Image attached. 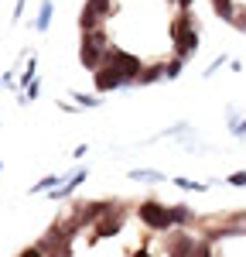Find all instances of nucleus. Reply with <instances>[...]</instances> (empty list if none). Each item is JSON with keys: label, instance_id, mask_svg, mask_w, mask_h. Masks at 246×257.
Returning <instances> with one entry per match:
<instances>
[{"label": "nucleus", "instance_id": "obj_2", "mask_svg": "<svg viewBox=\"0 0 246 257\" xmlns=\"http://www.w3.org/2000/svg\"><path fill=\"white\" fill-rule=\"evenodd\" d=\"M171 35H174V55L188 62V55L198 48V31L192 28V14H182V18L174 21Z\"/></svg>", "mask_w": 246, "mask_h": 257}, {"label": "nucleus", "instance_id": "obj_18", "mask_svg": "<svg viewBox=\"0 0 246 257\" xmlns=\"http://www.w3.org/2000/svg\"><path fill=\"white\" fill-rule=\"evenodd\" d=\"M182 65H184V59H178V55H174V59L168 62V65H164V72H168V79H174V76L182 72Z\"/></svg>", "mask_w": 246, "mask_h": 257}, {"label": "nucleus", "instance_id": "obj_8", "mask_svg": "<svg viewBox=\"0 0 246 257\" xmlns=\"http://www.w3.org/2000/svg\"><path fill=\"white\" fill-rule=\"evenodd\" d=\"M120 86H126V82H123L113 69H100V72H96V89H100V93H106V89H120Z\"/></svg>", "mask_w": 246, "mask_h": 257}, {"label": "nucleus", "instance_id": "obj_22", "mask_svg": "<svg viewBox=\"0 0 246 257\" xmlns=\"http://www.w3.org/2000/svg\"><path fill=\"white\" fill-rule=\"evenodd\" d=\"M18 257H44V254H41L38 247H28V250H20V254H18Z\"/></svg>", "mask_w": 246, "mask_h": 257}, {"label": "nucleus", "instance_id": "obj_24", "mask_svg": "<svg viewBox=\"0 0 246 257\" xmlns=\"http://www.w3.org/2000/svg\"><path fill=\"white\" fill-rule=\"evenodd\" d=\"M236 24H240V28H246V11H243V14H236Z\"/></svg>", "mask_w": 246, "mask_h": 257}, {"label": "nucleus", "instance_id": "obj_3", "mask_svg": "<svg viewBox=\"0 0 246 257\" xmlns=\"http://www.w3.org/2000/svg\"><path fill=\"white\" fill-rule=\"evenodd\" d=\"M110 52V45H106V35L102 31H92V35H86L82 38V48H79V59L86 69H96L100 72V65H102V55Z\"/></svg>", "mask_w": 246, "mask_h": 257}, {"label": "nucleus", "instance_id": "obj_15", "mask_svg": "<svg viewBox=\"0 0 246 257\" xmlns=\"http://www.w3.org/2000/svg\"><path fill=\"white\" fill-rule=\"evenodd\" d=\"M48 24H52V0H44L38 11V31H48Z\"/></svg>", "mask_w": 246, "mask_h": 257}, {"label": "nucleus", "instance_id": "obj_16", "mask_svg": "<svg viewBox=\"0 0 246 257\" xmlns=\"http://www.w3.org/2000/svg\"><path fill=\"white\" fill-rule=\"evenodd\" d=\"M34 76H38V65H34V62H28V69H24V76H20V89H24V93L34 86Z\"/></svg>", "mask_w": 246, "mask_h": 257}, {"label": "nucleus", "instance_id": "obj_1", "mask_svg": "<svg viewBox=\"0 0 246 257\" xmlns=\"http://www.w3.org/2000/svg\"><path fill=\"white\" fill-rule=\"evenodd\" d=\"M100 69H113L123 82H137V79H140V72H144L140 62L134 59V55H126V52H120L116 45H110V52L102 55V65H100Z\"/></svg>", "mask_w": 246, "mask_h": 257}, {"label": "nucleus", "instance_id": "obj_20", "mask_svg": "<svg viewBox=\"0 0 246 257\" xmlns=\"http://www.w3.org/2000/svg\"><path fill=\"white\" fill-rule=\"evenodd\" d=\"M226 182H229L232 189H246V172H232V175L226 178Z\"/></svg>", "mask_w": 246, "mask_h": 257}, {"label": "nucleus", "instance_id": "obj_11", "mask_svg": "<svg viewBox=\"0 0 246 257\" xmlns=\"http://www.w3.org/2000/svg\"><path fill=\"white\" fill-rule=\"evenodd\" d=\"M126 178H134V182H161L164 175L158 172V168H134Z\"/></svg>", "mask_w": 246, "mask_h": 257}, {"label": "nucleus", "instance_id": "obj_21", "mask_svg": "<svg viewBox=\"0 0 246 257\" xmlns=\"http://www.w3.org/2000/svg\"><path fill=\"white\" fill-rule=\"evenodd\" d=\"M222 62H226V55H219V59L212 62V65H208V69H205V79H208V76H212V72H216V69H219V65H222Z\"/></svg>", "mask_w": 246, "mask_h": 257}, {"label": "nucleus", "instance_id": "obj_7", "mask_svg": "<svg viewBox=\"0 0 246 257\" xmlns=\"http://www.w3.org/2000/svg\"><path fill=\"white\" fill-rule=\"evenodd\" d=\"M120 226H123V209L120 206H116V209H113V213H110V216H102L100 223H96V226H92V243H96V240L100 237H116V233H120Z\"/></svg>", "mask_w": 246, "mask_h": 257}, {"label": "nucleus", "instance_id": "obj_25", "mask_svg": "<svg viewBox=\"0 0 246 257\" xmlns=\"http://www.w3.org/2000/svg\"><path fill=\"white\" fill-rule=\"evenodd\" d=\"M134 257H150V254H147V250H137V254H134Z\"/></svg>", "mask_w": 246, "mask_h": 257}, {"label": "nucleus", "instance_id": "obj_26", "mask_svg": "<svg viewBox=\"0 0 246 257\" xmlns=\"http://www.w3.org/2000/svg\"><path fill=\"white\" fill-rule=\"evenodd\" d=\"M0 172H4V165H0Z\"/></svg>", "mask_w": 246, "mask_h": 257}, {"label": "nucleus", "instance_id": "obj_19", "mask_svg": "<svg viewBox=\"0 0 246 257\" xmlns=\"http://www.w3.org/2000/svg\"><path fill=\"white\" fill-rule=\"evenodd\" d=\"M76 103H79V106H102V96H86V93H76Z\"/></svg>", "mask_w": 246, "mask_h": 257}, {"label": "nucleus", "instance_id": "obj_4", "mask_svg": "<svg viewBox=\"0 0 246 257\" xmlns=\"http://www.w3.org/2000/svg\"><path fill=\"white\" fill-rule=\"evenodd\" d=\"M140 219L150 226V230H158V233H168L174 223H171V206H164V202H154V199H147L140 202Z\"/></svg>", "mask_w": 246, "mask_h": 257}, {"label": "nucleus", "instance_id": "obj_5", "mask_svg": "<svg viewBox=\"0 0 246 257\" xmlns=\"http://www.w3.org/2000/svg\"><path fill=\"white\" fill-rule=\"evenodd\" d=\"M106 14H110V0H86V7H82V18H79L82 35H92V31H100V24L106 21Z\"/></svg>", "mask_w": 246, "mask_h": 257}, {"label": "nucleus", "instance_id": "obj_14", "mask_svg": "<svg viewBox=\"0 0 246 257\" xmlns=\"http://www.w3.org/2000/svg\"><path fill=\"white\" fill-rule=\"evenodd\" d=\"M168 72H164V65H150V69H144L140 72V79L137 82H158V79H164Z\"/></svg>", "mask_w": 246, "mask_h": 257}, {"label": "nucleus", "instance_id": "obj_23", "mask_svg": "<svg viewBox=\"0 0 246 257\" xmlns=\"http://www.w3.org/2000/svg\"><path fill=\"white\" fill-rule=\"evenodd\" d=\"M232 134H236V138H246V120L243 123H232Z\"/></svg>", "mask_w": 246, "mask_h": 257}, {"label": "nucleus", "instance_id": "obj_12", "mask_svg": "<svg viewBox=\"0 0 246 257\" xmlns=\"http://www.w3.org/2000/svg\"><path fill=\"white\" fill-rule=\"evenodd\" d=\"M212 7H216V14L222 21H236V7H232V0H212Z\"/></svg>", "mask_w": 246, "mask_h": 257}, {"label": "nucleus", "instance_id": "obj_17", "mask_svg": "<svg viewBox=\"0 0 246 257\" xmlns=\"http://www.w3.org/2000/svg\"><path fill=\"white\" fill-rule=\"evenodd\" d=\"M174 185L178 189H188V192H205L208 189V182H192V178H174Z\"/></svg>", "mask_w": 246, "mask_h": 257}, {"label": "nucleus", "instance_id": "obj_9", "mask_svg": "<svg viewBox=\"0 0 246 257\" xmlns=\"http://www.w3.org/2000/svg\"><path fill=\"white\" fill-rule=\"evenodd\" d=\"M82 182H86V172H82V168H79V172H72V175H65V185H62V189H55V199H68L82 185Z\"/></svg>", "mask_w": 246, "mask_h": 257}, {"label": "nucleus", "instance_id": "obj_10", "mask_svg": "<svg viewBox=\"0 0 246 257\" xmlns=\"http://www.w3.org/2000/svg\"><path fill=\"white\" fill-rule=\"evenodd\" d=\"M62 185H65V178L48 175V178H41V182H34V185H31V192H55V189H62Z\"/></svg>", "mask_w": 246, "mask_h": 257}, {"label": "nucleus", "instance_id": "obj_6", "mask_svg": "<svg viewBox=\"0 0 246 257\" xmlns=\"http://www.w3.org/2000/svg\"><path fill=\"white\" fill-rule=\"evenodd\" d=\"M195 247H198V240H192L188 233H168V240H164V250H168V257H192L195 254Z\"/></svg>", "mask_w": 246, "mask_h": 257}, {"label": "nucleus", "instance_id": "obj_13", "mask_svg": "<svg viewBox=\"0 0 246 257\" xmlns=\"http://www.w3.org/2000/svg\"><path fill=\"white\" fill-rule=\"evenodd\" d=\"M171 223H174V226L192 223V209H188V206H171Z\"/></svg>", "mask_w": 246, "mask_h": 257}]
</instances>
